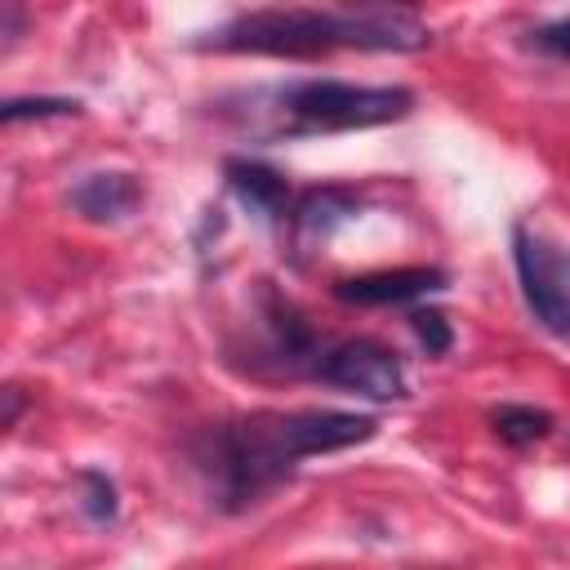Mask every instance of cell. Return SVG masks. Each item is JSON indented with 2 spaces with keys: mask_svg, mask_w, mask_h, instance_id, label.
<instances>
[{
  "mask_svg": "<svg viewBox=\"0 0 570 570\" xmlns=\"http://www.w3.org/2000/svg\"><path fill=\"white\" fill-rule=\"evenodd\" d=\"M374 428L379 423L370 414H347V410H263L240 423H227L214 436V472L223 499L232 503L258 499L298 459L370 441Z\"/></svg>",
  "mask_w": 570,
  "mask_h": 570,
  "instance_id": "1",
  "label": "cell"
},
{
  "mask_svg": "<svg viewBox=\"0 0 570 570\" xmlns=\"http://www.w3.org/2000/svg\"><path fill=\"white\" fill-rule=\"evenodd\" d=\"M428 27L405 9H258L209 31L205 49L312 58L330 49H423Z\"/></svg>",
  "mask_w": 570,
  "mask_h": 570,
  "instance_id": "2",
  "label": "cell"
},
{
  "mask_svg": "<svg viewBox=\"0 0 570 570\" xmlns=\"http://www.w3.org/2000/svg\"><path fill=\"white\" fill-rule=\"evenodd\" d=\"M414 107L410 89L396 85H347V80H298L281 94L285 134H338L401 120Z\"/></svg>",
  "mask_w": 570,
  "mask_h": 570,
  "instance_id": "3",
  "label": "cell"
},
{
  "mask_svg": "<svg viewBox=\"0 0 570 570\" xmlns=\"http://www.w3.org/2000/svg\"><path fill=\"white\" fill-rule=\"evenodd\" d=\"M512 254H517L521 294H525L534 321L548 334L570 343V254L530 227L512 232Z\"/></svg>",
  "mask_w": 570,
  "mask_h": 570,
  "instance_id": "4",
  "label": "cell"
},
{
  "mask_svg": "<svg viewBox=\"0 0 570 570\" xmlns=\"http://www.w3.org/2000/svg\"><path fill=\"white\" fill-rule=\"evenodd\" d=\"M321 383H334L343 392L370 396V401H401L405 396V365L396 352H387L374 338H347L338 347H330L316 365Z\"/></svg>",
  "mask_w": 570,
  "mask_h": 570,
  "instance_id": "5",
  "label": "cell"
},
{
  "mask_svg": "<svg viewBox=\"0 0 570 570\" xmlns=\"http://www.w3.org/2000/svg\"><path fill=\"white\" fill-rule=\"evenodd\" d=\"M441 285H445V272H436V267H392V272L347 276L334 285V294L343 303H356V307H383V303H410V298L432 294Z\"/></svg>",
  "mask_w": 570,
  "mask_h": 570,
  "instance_id": "6",
  "label": "cell"
},
{
  "mask_svg": "<svg viewBox=\"0 0 570 570\" xmlns=\"http://www.w3.org/2000/svg\"><path fill=\"white\" fill-rule=\"evenodd\" d=\"M142 200V187L134 174H89L76 191H71V205L89 218V223H120L138 209Z\"/></svg>",
  "mask_w": 570,
  "mask_h": 570,
  "instance_id": "7",
  "label": "cell"
},
{
  "mask_svg": "<svg viewBox=\"0 0 570 570\" xmlns=\"http://www.w3.org/2000/svg\"><path fill=\"white\" fill-rule=\"evenodd\" d=\"M227 183L245 209L258 218H276L285 209V178L258 160H227Z\"/></svg>",
  "mask_w": 570,
  "mask_h": 570,
  "instance_id": "8",
  "label": "cell"
},
{
  "mask_svg": "<svg viewBox=\"0 0 570 570\" xmlns=\"http://www.w3.org/2000/svg\"><path fill=\"white\" fill-rule=\"evenodd\" d=\"M356 214V196L343 191V187H316L298 200L294 209V223L303 236H330L338 223H347Z\"/></svg>",
  "mask_w": 570,
  "mask_h": 570,
  "instance_id": "9",
  "label": "cell"
},
{
  "mask_svg": "<svg viewBox=\"0 0 570 570\" xmlns=\"http://www.w3.org/2000/svg\"><path fill=\"white\" fill-rule=\"evenodd\" d=\"M548 428H552L548 410H534V405H499L494 410V432L508 445H530V441L548 436Z\"/></svg>",
  "mask_w": 570,
  "mask_h": 570,
  "instance_id": "10",
  "label": "cell"
},
{
  "mask_svg": "<svg viewBox=\"0 0 570 570\" xmlns=\"http://www.w3.org/2000/svg\"><path fill=\"white\" fill-rule=\"evenodd\" d=\"M80 102L76 98H9L0 107V120L13 125V120H27V116H76Z\"/></svg>",
  "mask_w": 570,
  "mask_h": 570,
  "instance_id": "11",
  "label": "cell"
},
{
  "mask_svg": "<svg viewBox=\"0 0 570 570\" xmlns=\"http://www.w3.org/2000/svg\"><path fill=\"white\" fill-rule=\"evenodd\" d=\"M410 325H414V334H419V343L432 352V356H441V352H450V343H454V334H450V321L436 312V307H419L414 316H410Z\"/></svg>",
  "mask_w": 570,
  "mask_h": 570,
  "instance_id": "12",
  "label": "cell"
},
{
  "mask_svg": "<svg viewBox=\"0 0 570 570\" xmlns=\"http://www.w3.org/2000/svg\"><path fill=\"white\" fill-rule=\"evenodd\" d=\"M80 481H85V512L94 517V521H111L116 517V485L102 476V472H80Z\"/></svg>",
  "mask_w": 570,
  "mask_h": 570,
  "instance_id": "13",
  "label": "cell"
},
{
  "mask_svg": "<svg viewBox=\"0 0 570 570\" xmlns=\"http://www.w3.org/2000/svg\"><path fill=\"white\" fill-rule=\"evenodd\" d=\"M534 45H539V49H548L552 58L570 62V18H557V22L539 27V31H534Z\"/></svg>",
  "mask_w": 570,
  "mask_h": 570,
  "instance_id": "14",
  "label": "cell"
},
{
  "mask_svg": "<svg viewBox=\"0 0 570 570\" xmlns=\"http://www.w3.org/2000/svg\"><path fill=\"white\" fill-rule=\"evenodd\" d=\"M18 410H22V392L18 387H4V419H0V428H13Z\"/></svg>",
  "mask_w": 570,
  "mask_h": 570,
  "instance_id": "15",
  "label": "cell"
}]
</instances>
